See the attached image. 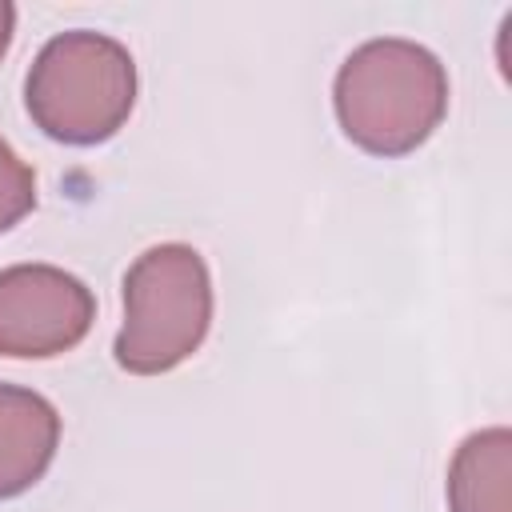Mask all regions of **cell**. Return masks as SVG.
<instances>
[{"label":"cell","instance_id":"cell-1","mask_svg":"<svg viewBox=\"0 0 512 512\" xmlns=\"http://www.w3.org/2000/svg\"><path fill=\"white\" fill-rule=\"evenodd\" d=\"M332 108L344 136L368 156H408L448 116V72L424 44L380 36L348 52Z\"/></svg>","mask_w":512,"mask_h":512},{"label":"cell","instance_id":"cell-2","mask_svg":"<svg viewBox=\"0 0 512 512\" xmlns=\"http://www.w3.org/2000/svg\"><path fill=\"white\" fill-rule=\"evenodd\" d=\"M136 104V64L128 48L104 32L52 36L24 80V108L32 124L60 144L112 140Z\"/></svg>","mask_w":512,"mask_h":512},{"label":"cell","instance_id":"cell-3","mask_svg":"<svg viewBox=\"0 0 512 512\" xmlns=\"http://www.w3.org/2000/svg\"><path fill=\"white\" fill-rule=\"evenodd\" d=\"M212 328V276L192 244H156L124 272L116 364L132 376L180 368Z\"/></svg>","mask_w":512,"mask_h":512},{"label":"cell","instance_id":"cell-4","mask_svg":"<svg viewBox=\"0 0 512 512\" xmlns=\"http://www.w3.org/2000/svg\"><path fill=\"white\" fill-rule=\"evenodd\" d=\"M96 320L92 288L56 264L0 268V356L48 360L76 348Z\"/></svg>","mask_w":512,"mask_h":512},{"label":"cell","instance_id":"cell-5","mask_svg":"<svg viewBox=\"0 0 512 512\" xmlns=\"http://www.w3.org/2000/svg\"><path fill=\"white\" fill-rule=\"evenodd\" d=\"M60 448V412L48 396L0 384V500L28 492Z\"/></svg>","mask_w":512,"mask_h":512},{"label":"cell","instance_id":"cell-6","mask_svg":"<svg viewBox=\"0 0 512 512\" xmlns=\"http://www.w3.org/2000/svg\"><path fill=\"white\" fill-rule=\"evenodd\" d=\"M452 512H512V432H472L448 464Z\"/></svg>","mask_w":512,"mask_h":512},{"label":"cell","instance_id":"cell-7","mask_svg":"<svg viewBox=\"0 0 512 512\" xmlns=\"http://www.w3.org/2000/svg\"><path fill=\"white\" fill-rule=\"evenodd\" d=\"M36 208V172L0 136V232L20 224Z\"/></svg>","mask_w":512,"mask_h":512},{"label":"cell","instance_id":"cell-8","mask_svg":"<svg viewBox=\"0 0 512 512\" xmlns=\"http://www.w3.org/2000/svg\"><path fill=\"white\" fill-rule=\"evenodd\" d=\"M12 28H16V8L8 0H0V60H4L8 44H12Z\"/></svg>","mask_w":512,"mask_h":512}]
</instances>
